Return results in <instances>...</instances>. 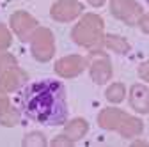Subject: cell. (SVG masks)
<instances>
[{"mask_svg":"<svg viewBox=\"0 0 149 147\" xmlns=\"http://www.w3.org/2000/svg\"><path fill=\"white\" fill-rule=\"evenodd\" d=\"M23 114L39 124L59 126L68 119V99L62 83L55 80H41L27 85L22 94Z\"/></svg>","mask_w":149,"mask_h":147,"instance_id":"1","label":"cell"},{"mask_svg":"<svg viewBox=\"0 0 149 147\" xmlns=\"http://www.w3.org/2000/svg\"><path fill=\"white\" fill-rule=\"evenodd\" d=\"M98 122L105 130H114L121 133L124 138H133L139 137L144 130V124L140 119L128 115L126 112L119 108H105L103 112L98 115Z\"/></svg>","mask_w":149,"mask_h":147,"instance_id":"2","label":"cell"},{"mask_svg":"<svg viewBox=\"0 0 149 147\" xmlns=\"http://www.w3.org/2000/svg\"><path fill=\"white\" fill-rule=\"evenodd\" d=\"M73 37L78 44L87 48H98L101 46L103 39V20L96 14H87L84 20L74 27Z\"/></svg>","mask_w":149,"mask_h":147,"instance_id":"3","label":"cell"},{"mask_svg":"<svg viewBox=\"0 0 149 147\" xmlns=\"http://www.w3.org/2000/svg\"><path fill=\"white\" fill-rule=\"evenodd\" d=\"M110 12H112V16H116L117 20H121L128 25H139L140 18L144 16L140 4H137L135 0H112Z\"/></svg>","mask_w":149,"mask_h":147,"instance_id":"4","label":"cell"},{"mask_svg":"<svg viewBox=\"0 0 149 147\" xmlns=\"http://www.w3.org/2000/svg\"><path fill=\"white\" fill-rule=\"evenodd\" d=\"M32 51H34V57L37 60H50L52 55H53V37L50 30L43 28V30H37V34L32 37Z\"/></svg>","mask_w":149,"mask_h":147,"instance_id":"5","label":"cell"},{"mask_svg":"<svg viewBox=\"0 0 149 147\" xmlns=\"http://www.w3.org/2000/svg\"><path fill=\"white\" fill-rule=\"evenodd\" d=\"M130 106L139 114H149V89L135 83L130 89Z\"/></svg>","mask_w":149,"mask_h":147,"instance_id":"6","label":"cell"},{"mask_svg":"<svg viewBox=\"0 0 149 147\" xmlns=\"http://www.w3.org/2000/svg\"><path fill=\"white\" fill-rule=\"evenodd\" d=\"M82 11V6L74 0H64V2H59L52 7V16L59 21H68L73 20L74 16H78Z\"/></svg>","mask_w":149,"mask_h":147,"instance_id":"7","label":"cell"},{"mask_svg":"<svg viewBox=\"0 0 149 147\" xmlns=\"http://www.w3.org/2000/svg\"><path fill=\"white\" fill-rule=\"evenodd\" d=\"M91 76L96 83H105L112 76V66L107 55H100V57L91 64Z\"/></svg>","mask_w":149,"mask_h":147,"instance_id":"8","label":"cell"},{"mask_svg":"<svg viewBox=\"0 0 149 147\" xmlns=\"http://www.w3.org/2000/svg\"><path fill=\"white\" fill-rule=\"evenodd\" d=\"M85 62L82 57H77V55H73V57H68V59H62L55 64V71L59 73L62 76H77L78 73H82Z\"/></svg>","mask_w":149,"mask_h":147,"instance_id":"9","label":"cell"},{"mask_svg":"<svg viewBox=\"0 0 149 147\" xmlns=\"http://www.w3.org/2000/svg\"><path fill=\"white\" fill-rule=\"evenodd\" d=\"M11 23H13L14 32L20 35L23 41H27V39H29L30 30H34V28H36V21L32 20L29 14H25V12H16V14L11 18Z\"/></svg>","mask_w":149,"mask_h":147,"instance_id":"10","label":"cell"},{"mask_svg":"<svg viewBox=\"0 0 149 147\" xmlns=\"http://www.w3.org/2000/svg\"><path fill=\"white\" fill-rule=\"evenodd\" d=\"M87 130H89L87 121H84V119H74V121H71V124H68L66 135L69 137L71 142H77V140H80L87 133Z\"/></svg>","mask_w":149,"mask_h":147,"instance_id":"11","label":"cell"},{"mask_svg":"<svg viewBox=\"0 0 149 147\" xmlns=\"http://www.w3.org/2000/svg\"><path fill=\"white\" fill-rule=\"evenodd\" d=\"M105 46L108 50H112L114 53H119V55H124L130 51V44L124 37H121V35H114V34H110L105 37Z\"/></svg>","mask_w":149,"mask_h":147,"instance_id":"12","label":"cell"},{"mask_svg":"<svg viewBox=\"0 0 149 147\" xmlns=\"http://www.w3.org/2000/svg\"><path fill=\"white\" fill-rule=\"evenodd\" d=\"M0 119L6 126H13L16 122V114L13 112V108L9 106L7 99L4 96H0Z\"/></svg>","mask_w":149,"mask_h":147,"instance_id":"13","label":"cell"},{"mask_svg":"<svg viewBox=\"0 0 149 147\" xmlns=\"http://www.w3.org/2000/svg\"><path fill=\"white\" fill-rule=\"evenodd\" d=\"M126 96V89L123 83H114V85H110L108 90H107V99L110 103H121Z\"/></svg>","mask_w":149,"mask_h":147,"instance_id":"14","label":"cell"},{"mask_svg":"<svg viewBox=\"0 0 149 147\" xmlns=\"http://www.w3.org/2000/svg\"><path fill=\"white\" fill-rule=\"evenodd\" d=\"M18 85V80H16V71L11 69L7 73H4V76L0 78V89L2 90H11Z\"/></svg>","mask_w":149,"mask_h":147,"instance_id":"15","label":"cell"},{"mask_svg":"<svg viewBox=\"0 0 149 147\" xmlns=\"http://www.w3.org/2000/svg\"><path fill=\"white\" fill-rule=\"evenodd\" d=\"M32 144H37V145H45V137H43L41 133H30V135H27L25 145H32Z\"/></svg>","mask_w":149,"mask_h":147,"instance_id":"16","label":"cell"},{"mask_svg":"<svg viewBox=\"0 0 149 147\" xmlns=\"http://www.w3.org/2000/svg\"><path fill=\"white\" fill-rule=\"evenodd\" d=\"M11 43V35L7 34V30L4 27H0V50L2 48H7Z\"/></svg>","mask_w":149,"mask_h":147,"instance_id":"17","label":"cell"},{"mask_svg":"<svg viewBox=\"0 0 149 147\" xmlns=\"http://www.w3.org/2000/svg\"><path fill=\"white\" fill-rule=\"evenodd\" d=\"M139 76L146 82H149V62H142L139 66Z\"/></svg>","mask_w":149,"mask_h":147,"instance_id":"18","label":"cell"},{"mask_svg":"<svg viewBox=\"0 0 149 147\" xmlns=\"http://www.w3.org/2000/svg\"><path fill=\"white\" fill-rule=\"evenodd\" d=\"M139 27H140V28H142L146 34H149V12H147V14H144V16L140 18Z\"/></svg>","mask_w":149,"mask_h":147,"instance_id":"19","label":"cell"},{"mask_svg":"<svg viewBox=\"0 0 149 147\" xmlns=\"http://www.w3.org/2000/svg\"><path fill=\"white\" fill-rule=\"evenodd\" d=\"M87 2L92 4L94 7H98V6H103V4H105V0H87Z\"/></svg>","mask_w":149,"mask_h":147,"instance_id":"20","label":"cell"},{"mask_svg":"<svg viewBox=\"0 0 149 147\" xmlns=\"http://www.w3.org/2000/svg\"><path fill=\"white\" fill-rule=\"evenodd\" d=\"M147 4H149V0H147Z\"/></svg>","mask_w":149,"mask_h":147,"instance_id":"21","label":"cell"}]
</instances>
